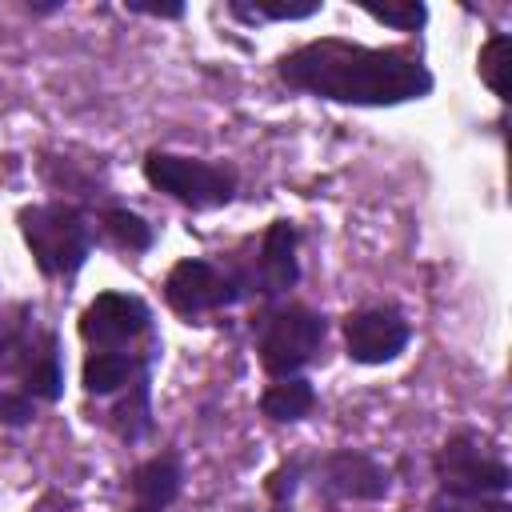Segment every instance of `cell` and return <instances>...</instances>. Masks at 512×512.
Here are the masks:
<instances>
[{"instance_id": "cell-14", "label": "cell", "mask_w": 512, "mask_h": 512, "mask_svg": "<svg viewBox=\"0 0 512 512\" xmlns=\"http://www.w3.org/2000/svg\"><path fill=\"white\" fill-rule=\"evenodd\" d=\"M108 428H112L124 444H136V440L148 436V428H152V372H140V376L124 388L120 404L108 412Z\"/></svg>"}, {"instance_id": "cell-13", "label": "cell", "mask_w": 512, "mask_h": 512, "mask_svg": "<svg viewBox=\"0 0 512 512\" xmlns=\"http://www.w3.org/2000/svg\"><path fill=\"white\" fill-rule=\"evenodd\" d=\"M152 352H128V348H104V352H88L84 368H80V384L88 396H112L120 388H128L140 372H148Z\"/></svg>"}, {"instance_id": "cell-1", "label": "cell", "mask_w": 512, "mask_h": 512, "mask_svg": "<svg viewBox=\"0 0 512 512\" xmlns=\"http://www.w3.org/2000/svg\"><path fill=\"white\" fill-rule=\"evenodd\" d=\"M276 72L296 92L360 108H392L432 92V72L408 48H368L340 36H320L292 48L280 56Z\"/></svg>"}, {"instance_id": "cell-10", "label": "cell", "mask_w": 512, "mask_h": 512, "mask_svg": "<svg viewBox=\"0 0 512 512\" xmlns=\"http://www.w3.org/2000/svg\"><path fill=\"white\" fill-rule=\"evenodd\" d=\"M412 340L408 320L396 308H360L344 320V344L356 364H388Z\"/></svg>"}, {"instance_id": "cell-9", "label": "cell", "mask_w": 512, "mask_h": 512, "mask_svg": "<svg viewBox=\"0 0 512 512\" xmlns=\"http://www.w3.org/2000/svg\"><path fill=\"white\" fill-rule=\"evenodd\" d=\"M316 488L336 500H384L392 472L360 448H336L316 460Z\"/></svg>"}, {"instance_id": "cell-19", "label": "cell", "mask_w": 512, "mask_h": 512, "mask_svg": "<svg viewBox=\"0 0 512 512\" xmlns=\"http://www.w3.org/2000/svg\"><path fill=\"white\" fill-rule=\"evenodd\" d=\"M360 8H364L372 20L392 24V28H400V32H416V28H424V20H428V8H424L420 0H400V4H372V0H360Z\"/></svg>"}, {"instance_id": "cell-4", "label": "cell", "mask_w": 512, "mask_h": 512, "mask_svg": "<svg viewBox=\"0 0 512 512\" xmlns=\"http://www.w3.org/2000/svg\"><path fill=\"white\" fill-rule=\"evenodd\" d=\"M324 316L304 308V304H280L268 308L256 320V352L268 376L288 380L300 376V368H308L316 360V352L324 348Z\"/></svg>"}, {"instance_id": "cell-5", "label": "cell", "mask_w": 512, "mask_h": 512, "mask_svg": "<svg viewBox=\"0 0 512 512\" xmlns=\"http://www.w3.org/2000/svg\"><path fill=\"white\" fill-rule=\"evenodd\" d=\"M144 180L160 188L164 196L180 200L184 208H224L236 196V172L228 164H212L200 156L180 152H148L144 156Z\"/></svg>"}, {"instance_id": "cell-15", "label": "cell", "mask_w": 512, "mask_h": 512, "mask_svg": "<svg viewBox=\"0 0 512 512\" xmlns=\"http://www.w3.org/2000/svg\"><path fill=\"white\" fill-rule=\"evenodd\" d=\"M316 408V388L304 380V376H288V380H276L264 388L260 396V412L276 424H296L304 420L308 412Z\"/></svg>"}, {"instance_id": "cell-7", "label": "cell", "mask_w": 512, "mask_h": 512, "mask_svg": "<svg viewBox=\"0 0 512 512\" xmlns=\"http://www.w3.org/2000/svg\"><path fill=\"white\" fill-rule=\"evenodd\" d=\"M240 296H244V288H240L236 272H224L200 256L172 264V272L164 276V300L184 320H196L204 312H220V308L236 304Z\"/></svg>"}, {"instance_id": "cell-11", "label": "cell", "mask_w": 512, "mask_h": 512, "mask_svg": "<svg viewBox=\"0 0 512 512\" xmlns=\"http://www.w3.org/2000/svg\"><path fill=\"white\" fill-rule=\"evenodd\" d=\"M244 292H260V296H284L288 288H296L300 280V260H296V224L292 220H272L264 240H260V256L252 264V272L236 276Z\"/></svg>"}, {"instance_id": "cell-8", "label": "cell", "mask_w": 512, "mask_h": 512, "mask_svg": "<svg viewBox=\"0 0 512 512\" xmlns=\"http://www.w3.org/2000/svg\"><path fill=\"white\" fill-rule=\"evenodd\" d=\"M148 328H152V312L132 292H100L80 312V336L96 352H104V348H132L140 336H148Z\"/></svg>"}, {"instance_id": "cell-18", "label": "cell", "mask_w": 512, "mask_h": 512, "mask_svg": "<svg viewBox=\"0 0 512 512\" xmlns=\"http://www.w3.org/2000/svg\"><path fill=\"white\" fill-rule=\"evenodd\" d=\"M320 8H324L320 0H304V4H272V0L244 4V0H228V12L236 20H244V24H256V20H308Z\"/></svg>"}, {"instance_id": "cell-3", "label": "cell", "mask_w": 512, "mask_h": 512, "mask_svg": "<svg viewBox=\"0 0 512 512\" xmlns=\"http://www.w3.org/2000/svg\"><path fill=\"white\" fill-rule=\"evenodd\" d=\"M20 236L36 260V268L52 280L76 276L92 252V220L80 204L48 200V204H24L16 212Z\"/></svg>"}, {"instance_id": "cell-6", "label": "cell", "mask_w": 512, "mask_h": 512, "mask_svg": "<svg viewBox=\"0 0 512 512\" xmlns=\"http://www.w3.org/2000/svg\"><path fill=\"white\" fill-rule=\"evenodd\" d=\"M432 468H436L440 492H456V496H504L512 484L504 456L480 432H468V428L444 440Z\"/></svg>"}, {"instance_id": "cell-17", "label": "cell", "mask_w": 512, "mask_h": 512, "mask_svg": "<svg viewBox=\"0 0 512 512\" xmlns=\"http://www.w3.org/2000/svg\"><path fill=\"white\" fill-rule=\"evenodd\" d=\"M508 56H512V40H508V32L488 36V44H484V48H480V56H476V72H480V80H484V84H488V92H492V96H500V100H508V84H504Z\"/></svg>"}, {"instance_id": "cell-12", "label": "cell", "mask_w": 512, "mask_h": 512, "mask_svg": "<svg viewBox=\"0 0 512 512\" xmlns=\"http://www.w3.org/2000/svg\"><path fill=\"white\" fill-rule=\"evenodd\" d=\"M132 508L128 512H168L184 488V468H180V456L176 452H160L152 460H144L132 480Z\"/></svg>"}, {"instance_id": "cell-23", "label": "cell", "mask_w": 512, "mask_h": 512, "mask_svg": "<svg viewBox=\"0 0 512 512\" xmlns=\"http://www.w3.org/2000/svg\"><path fill=\"white\" fill-rule=\"evenodd\" d=\"M128 12H140V16H156V20H180L184 16V4L172 0V4H148V0H124Z\"/></svg>"}, {"instance_id": "cell-2", "label": "cell", "mask_w": 512, "mask_h": 512, "mask_svg": "<svg viewBox=\"0 0 512 512\" xmlns=\"http://www.w3.org/2000/svg\"><path fill=\"white\" fill-rule=\"evenodd\" d=\"M0 376L16 380L32 400H60L64 368H60V340L52 328L36 320L28 300H16L0 312Z\"/></svg>"}, {"instance_id": "cell-16", "label": "cell", "mask_w": 512, "mask_h": 512, "mask_svg": "<svg viewBox=\"0 0 512 512\" xmlns=\"http://www.w3.org/2000/svg\"><path fill=\"white\" fill-rule=\"evenodd\" d=\"M100 228H104V236L120 248V252H148L152 248V224L144 220V216H136V212H128V208H108V212H100Z\"/></svg>"}, {"instance_id": "cell-20", "label": "cell", "mask_w": 512, "mask_h": 512, "mask_svg": "<svg viewBox=\"0 0 512 512\" xmlns=\"http://www.w3.org/2000/svg\"><path fill=\"white\" fill-rule=\"evenodd\" d=\"M428 512H512L504 496H456V492H436L428 500Z\"/></svg>"}, {"instance_id": "cell-21", "label": "cell", "mask_w": 512, "mask_h": 512, "mask_svg": "<svg viewBox=\"0 0 512 512\" xmlns=\"http://www.w3.org/2000/svg\"><path fill=\"white\" fill-rule=\"evenodd\" d=\"M32 416H36V400H32V396L12 392V388H0V424L24 428Z\"/></svg>"}, {"instance_id": "cell-22", "label": "cell", "mask_w": 512, "mask_h": 512, "mask_svg": "<svg viewBox=\"0 0 512 512\" xmlns=\"http://www.w3.org/2000/svg\"><path fill=\"white\" fill-rule=\"evenodd\" d=\"M296 476H300V464H280L272 476H268V500L272 508H288L292 504V492H296Z\"/></svg>"}]
</instances>
